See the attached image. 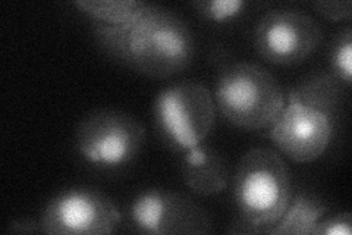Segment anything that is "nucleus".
<instances>
[{
  "instance_id": "16",
  "label": "nucleus",
  "mask_w": 352,
  "mask_h": 235,
  "mask_svg": "<svg viewBox=\"0 0 352 235\" xmlns=\"http://www.w3.org/2000/svg\"><path fill=\"white\" fill-rule=\"evenodd\" d=\"M352 215L349 212L333 215L330 218H322L316 223L313 235H351Z\"/></svg>"
},
{
  "instance_id": "1",
  "label": "nucleus",
  "mask_w": 352,
  "mask_h": 235,
  "mask_svg": "<svg viewBox=\"0 0 352 235\" xmlns=\"http://www.w3.org/2000/svg\"><path fill=\"white\" fill-rule=\"evenodd\" d=\"M91 31L100 50L125 68L154 80L181 74L194 59L190 25L172 10L151 5L125 24L94 21Z\"/></svg>"
},
{
  "instance_id": "14",
  "label": "nucleus",
  "mask_w": 352,
  "mask_h": 235,
  "mask_svg": "<svg viewBox=\"0 0 352 235\" xmlns=\"http://www.w3.org/2000/svg\"><path fill=\"white\" fill-rule=\"evenodd\" d=\"M330 68L340 83L351 85L352 78V30L346 27L335 36L330 46Z\"/></svg>"
},
{
  "instance_id": "4",
  "label": "nucleus",
  "mask_w": 352,
  "mask_h": 235,
  "mask_svg": "<svg viewBox=\"0 0 352 235\" xmlns=\"http://www.w3.org/2000/svg\"><path fill=\"white\" fill-rule=\"evenodd\" d=\"M153 118L163 144L184 154L212 134L216 124L214 97L203 83L170 84L154 99Z\"/></svg>"
},
{
  "instance_id": "12",
  "label": "nucleus",
  "mask_w": 352,
  "mask_h": 235,
  "mask_svg": "<svg viewBox=\"0 0 352 235\" xmlns=\"http://www.w3.org/2000/svg\"><path fill=\"white\" fill-rule=\"evenodd\" d=\"M289 93L305 106H311L336 116L342 94V83L332 72H320L305 78Z\"/></svg>"
},
{
  "instance_id": "18",
  "label": "nucleus",
  "mask_w": 352,
  "mask_h": 235,
  "mask_svg": "<svg viewBox=\"0 0 352 235\" xmlns=\"http://www.w3.org/2000/svg\"><path fill=\"white\" fill-rule=\"evenodd\" d=\"M8 232L36 234V232H41V225H40V221L37 222L36 219L25 216V218H19L10 222L8 227Z\"/></svg>"
},
{
  "instance_id": "2",
  "label": "nucleus",
  "mask_w": 352,
  "mask_h": 235,
  "mask_svg": "<svg viewBox=\"0 0 352 235\" xmlns=\"http://www.w3.org/2000/svg\"><path fill=\"white\" fill-rule=\"evenodd\" d=\"M232 198L239 221L267 234L292 198V183L282 156L269 147L248 150L232 176Z\"/></svg>"
},
{
  "instance_id": "8",
  "label": "nucleus",
  "mask_w": 352,
  "mask_h": 235,
  "mask_svg": "<svg viewBox=\"0 0 352 235\" xmlns=\"http://www.w3.org/2000/svg\"><path fill=\"white\" fill-rule=\"evenodd\" d=\"M131 225L151 235L191 234L206 235L213 231L207 210L186 194L170 190H147L132 200Z\"/></svg>"
},
{
  "instance_id": "15",
  "label": "nucleus",
  "mask_w": 352,
  "mask_h": 235,
  "mask_svg": "<svg viewBox=\"0 0 352 235\" xmlns=\"http://www.w3.org/2000/svg\"><path fill=\"white\" fill-rule=\"evenodd\" d=\"M191 6L197 10L198 15L204 19L223 24V22L234 21L244 14L247 3L242 0H197L191 2Z\"/></svg>"
},
{
  "instance_id": "9",
  "label": "nucleus",
  "mask_w": 352,
  "mask_h": 235,
  "mask_svg": "<svg viewBox=\"0 0 352 235\" xmlns=\"http://www.w3.org/2000/svg\"><path fill=\"white\" fill-rule=\"evenodd\" d=\"M336 116L300 103L291 93L280 116L269 128L278 150L298 163L317 161L333 139Z\"/></svg>"
},
{
  "instance_id": "13",
  "label": "nucleus",
  "mask_w": 352,
  "mask_h": 235,
  "mask_svg": "<svg viewBox=\"0 0 352 235\" xmlns=\"http://www.w3.org/2000/svg\"><path fill=\"white\" fill-rule=\"evenodd\" d=\"M74 5L94 21L113 25L132 21L148 6V3L137 0H80Z\"/></svg>"
},
{
  "instance_id": "5",
  "label": "nucleus",
  "mask_w": 352,
  "mask_h": 235,
  "mask_svg": "<svg viewBox=\"0 0 352 235\" xmlns=\"http://www.w3.org/2000/svg\"><path fill=\"white\" fill-rule=\"evenodd\" d=\"M144 125L125 110L97 108L75 128V147L87 162L104 170L126 166L146 144Z\"/></svg>"
},
{
  "instance_id": "3",
  "label": "nucleus",
  "mask_w": 352,
  "mask_h": 235,
  "mask_svg": "<svg viewBox=\"0 0 352 235\" xmlns=\"http://www.w3.org/2000/svg\"><path fill=\"white\" fill-rule=\"evenodd\" d=\"M214 103L229 124L245 131H261L276 122L286 99L276 76L267 68L235 62L220 70Z\"/></svg>"
},
{
  "instance_id": "10",
  "label": "nucleus",
  "mask_w": 352,
  "mask_h": 235,
  "mask_svg": "<svg viewBox=\"0 0 352 235\" xmlns=\"http://www.w3.org/2000/svg\"><path fill=\"white\" fill-rule=\"evenodd\" d=\"M181 175L190 192L198 196L219 194L229 184V166L225 156L204 143L182 154Z\"/></svg>"
},
{
  "instance_id": "11",
  "label": "nucleus",
  "mask_w": 352,
  "mask_h": 235,
  "mask_svg": "<svg viewBox=\"0 0 352 235\" xmlns=\"http://www.w3.org/2000/svg\"><path fill=\"white\" fill-rule=\"evenodd\" d=\"M326 212L327 206L318 197L308 193L296 194L295 198H291L289 206L282 218L274 223L267 234H311L316 223L326 215Z\"/></svg>"
},
{
  "instance_id": "6",
  "label": "nucleus",
  "mask_w": 352,
  "mask_h": 235,
  "mask_svg": "<svg viewBox=\"0 0 352 235\" xmlns=\"http://www.w3.org/2000/svg\"><path fill=\"white\" fill-rule=\"evenodd\" d=\"M122 222L115 201L93 188H71L54 196L40 218L41 232L52 235L112 234Z\"/></svg>"
},
{
  "instance_id": "7",
  "label": "nucleus",
  "mask_w": 352,
  "mask_h": 235,
  "mask_svg": "<svg viewBox=\"0 0 352 235\" xmlns=\"http://www.w3.org/2000/svg\"><path fill=\"white\" fill-rule=\"evenodd\" d=\"M323 30L305 12L295 9H272L254 27L256 52L274 65L302 63L320 46Z\"/></svg>"
},
{
  "instance_id": "17",
  "label": "nucleus",
  "mask_w": 352,
  "mask_h": 235,
  "mask_svg": "<svg viewBox=\"0 0 352 235\" xmlns=\"http://www.w3.org/2000/svg\"><path fill=\"white\" fill-rule=\"evenodd\" d=\"M313 8L318 15L333 22L349 19L352 14V3L349 0H344V2H314Z\"/></svg>"
}]
</instances>
